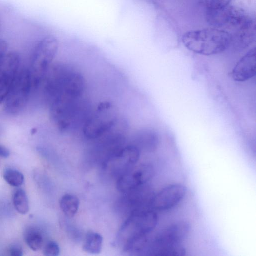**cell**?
I'll use <instances>...</instances> for the list:
<instances>
[{
  "label": "cell",
  "mask_w": 256,
  "mask_h": 256,
  "mask_svg": "<svg viewBox=\"0 0 256 256\" xmlns=\"http://www.w3.org/2000/svg\"><path fill=\"white\" fill-rule=\"evenodd\" d=\"M60 254L59 245L54 241L48 242L45 246L44 254L46 256H58Z\"/></svg>",
  "instance_id": "obj_16"
},
{
  "label": "cell",
  "mask_w": 256,
  "mask_h": 256,
  "mask_svg": "<svg viewBox=\"0 0 256 256\" xmlns=\"http://www.w3.org/2000/svg\"><path fill=\"white\" fill-rule=\"evenodd\" d=\"M231 41L228 32L214 28L188 31L182 37L186 48L206 56L223 52L230 46Z\"/></svg>",
  "instance_id": "obj_2"
},
{
  "label": "cell",
  "mask_w": 256,
  "mask_h": 256,
  "mask_svg": "<svg viewBox=\"0 0 256 256\" xmlns=\"http://www.w3.org/2000/svg\"><path fill=\"white\" fill-rule=\"evenodd\" d=\"M186 192V186L182 184L168 186L154 195L152 207L154 210L159 211L170 210L182 200Z\"/></svg>",
  "instance_id": "obj_7"
},
{
  "label": "cell",
  "mask_w": 256,
  "mask_h": 256,
  "mask_svg": "<svg viewBox=\"0 0 256 256\" xmlns=\"http://www.w3.org/2000/svg\"><path fill=\"white\" fill-rule=\"evenodd\" d=\"M17 73L0 70V104L4 102Z\"/></svg>",
  "instance_id": "obj_11"
},
{
  "label": "cell",
  "mask_w": 256,
  "mask_h": 256,
  "mask_svg": "<svg viewBox=\"0 0 256 256\" xmlns=\"http://www.w3.org/2000/svg\"><path fill=\"white\" fill-rule=\"evenodd\" d=\"M60 204L64 214L72 218L76 216L78 210L80 201L76 196L66 194L61 198Z\"/></svg>",
  "instance_id": "obj_10"
},
{
  "label": "cell",
  "mask_w": 256,
  "mask_h": 256,
  "mask_svg": "<svg viewBox=\"0 0 256 256\" xmlns=\"http://www.w3.org/2000/svg\"><path fill=\"white\" fill-rule=\"evenodd\" d=\"M154 168L150 164H141L135 168L133 167L118 178L116 184L117 188L122 192H128L146 184L154 177Z\"/></svg>",
  "instance_id": "obj_6"
},
{
  "label": "cell",
  "mask_w": 256,
  "mask_h": 256,
  "mask_svg": "<svg viewBox=\"0 0 256 256\" xmlns=\"http://www.w3.org/2000/svg\"><path fill=\"white\" fill-rule=\"evenodd\" d=\"M256 48L251 49L236 64L232 70L233 80L238 82H244L256 76Z\"/></svg>",
  "instance_id": "obj_8"
},
{
  "label": "cell",
  "mask_w": 256,
  "mask_h": 256,
  "mask_svg": "<svg viewBox=\"0 0 256 256\" xmlns=\"http://www.w3.org/2000/svg\"><path fill=\"white\" fill-rule=\"evenodd\" d=\"M102 242L103 238L100 234L90 232L86 236L83 250L90 254H99L102 252Z\"/></svg>",
  "instance_id": "obj_9"
},
{
  "label": "cell",
  "mask_w": 256,
  "mask_h": 256,
  "mask_svg": "<svg viewBox=\"0 0 256 256\" xmlns=\"http://www.w3.org/2000/svg\"><path fill=\"white\" fill-rule=\"evenodd\" d=\"M9 251L10 255L13 256H22L23 255L22 249L18 245L12 246Z\"/></svg>",
  "instance_id": "obj_17"
},
{
  "label": "cell",
  "mask_w": 256,
  "mask_h": 256,
  "mask_svg": "<svg viewBox=\"0 0 256 256\" xmlns=\"http://www.w3.org/2000/svg\"><path fill=\"white\" fill-rule=\"evenodd\" d=\"M13 202L16 210L22 214L29 211V202L26 192L22 189L16 190L12 196Z\"/></svg>",
  "instance_id": "obj_13"
},
{
  "label": "cell",
  "mask_w": 256,
  "mask_h": 256,
  "mask_svg": "<svg viewBox=\"0 0 256 256\" xmlns=\"http://www.w3.org/2000/svg\"><path fill=\"white\" fill-rule=\"evenodd\" d=\"M158 218L154 210L148 208L132 213L118 232L116 242L123 248L132 240L152 231Z\"/></svg>",
  "instance_id": "obj_3"
},
{
  "label": "cell",
  "mask_w": 256,
  "mask_h": 256,
  "mask_svg": "<svg viewBox=\"0 0 256 256\" xmlns=\"http://www.w3.org/2000/svg\"><path fill=\"white\" fill-rule=\"evenodd\" d=\"M190 224L178 221L168 225L154 239L148 240L146 256H184L186 250L183 242L188 236Z\"/></svg>",
  "instance_id": "obj_1"
},
{
  "label": "cell",
  "mask_w": 256,
  "mask_h": 256,
  "mask_svg": "<svg viewBox=\"0 0 256 256\" xmlns=\"http://www.w3.org/2000/svg\"><path fill=\"white\" fill-rule=\"evenodd\" d=\"M10 153L8 148L0 145V157L8 158L10 156Z\"/></svg>",
  "instance_id": "obj_18"
},
{
  "label": "cell",
  "mask_w": 256,
  "mask_h": 256,
  "mask_svg": "<svg viewBox=\"0 0 256 256\" xmlns=\"http://www.w3.org/2000/svg\"><path fill=\"white\" fill-rule=\"evenodd\" d=\"M37 131L38 130L36 128H34L31 130V134L34 135L37 132Z\"/></svg>",
  "instance_id": "obj_19"
},
{
  "label": "cell",
  "mask_w": 256,
  "mask_h": 256,
  "mask_svg": "<svg viewBox=\"0 0 256 256\" xmlns=\"http://www.w3.org/2000/svg\"><path fill=\"white\" fill-rule=\"evenodd\" d=\"M4 178L11 186L20 187L24 184V175L18 170L7 168L4 172Z\"/></svg>",
  "instance_id": "obj_14"
},
{
  "label": "cell",
  "mask_w": 256,
  "mask_h": 256,
  "mask_svg": "<svg viewBox=\"0 0 256 256\" xmlns=\"http://www.w3.org/2000/svg\"><path fill=\"white\" fill-rule=\"evenodd\" d=\"M206 20L212 28L230 30L232 32L230 33L255 22L244 10L230 5L220 9L206 10Z\"/></svg>",
  "instance_id": "obj_4"
},
{
  "label": "cell",
  "mask_w": 256,
  "mask_h": 256,
  "mask_svg": "<svg viewBox=\"0 0 256 256\" xmlns=\"http://www.w3.org/2000/svg\"><path fill=\"white\" fill-rule=\"evenodd\" d=\"M232 0H199L200 4L206 10H217L228 5Z\"/></svg>",
  "instance_id": "obj_15"
},
{
  "label": "cell",
  "mask_w": 256,
  "mask_h": 256,
  "mask_svg": "<svg viewBox=\"0 0 256 256\" xmlns=\"http://www.w3.org/2000/svg\"><path fill=\"white\" fill-rule=\"evenodd\" d=\"M25 240L28 246L34 252L41 250L44 246V240L41 232L36 229H30L26 232Z\"/></svg>",
  "instance_id": "obj_12"
},
{
  "label": "cell",
  "mask_w": 256,
  "mask_h": 256,
  "mask_svg": "<svg viewBox=\"0 0 256 256\" xmlns=\"http://www.w3.org/2000/svg\"><path fill=\"white\" fill-rule=\"evenodd\" d=\"M30 70H19L4 100L6 111L12 114L20 112L26 104L32 86Z\"/></svg>",
  "instance_id": "obj_5"
}]
</instances>
